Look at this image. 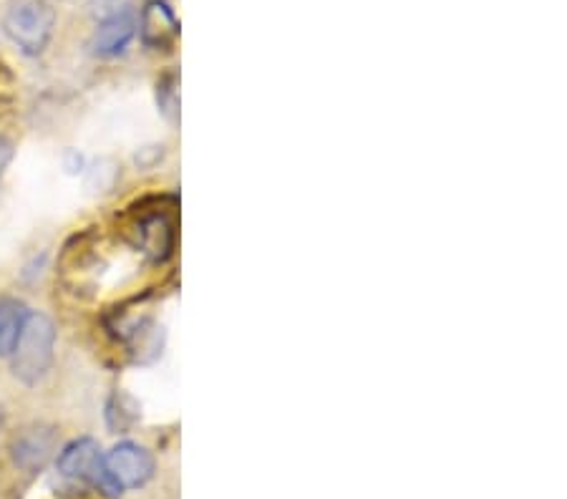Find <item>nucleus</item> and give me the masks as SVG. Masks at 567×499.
<instances>
[{
    "label": "nucleus",
    "instance_id": "nucleus-1",
    "mask_svg": "<svg viewBox=\"0 0 567 499\" xmlns=\"http://www.w3.org/2000/svg\"><path fill=\"white\" fill-rule=\"evenodd\" d=\"M53 346H56V329H53L51 318L43 313H25L11 351L16 378H21L23 384H39L51 371Z\"/></svg>",
    "mask_w": 567,
    "mask_h": 499
},
{
    "label": "nucleus",
    "instance_id": "nucleus-10",
    "mask_svg": "<svg viewBox=\"0 0 567 499\" xmlns=\"http://www.w3.org/2000/svg\"><path fill=\"white\" fill-rule=\"evenodd\" d=\"M157 102H159L162 112L167 114L172 122H175L179 114V96H177V76L175 74L164 76L157 84Z\"/></svg>",
    "mask_w": 567,
    "mask_h": 499
},
{
    "label": "nucleus",
    "instance_id": "nucleus-7",
    "mask_svg": "<svg viewBox=\"0 0 567 499\" xmlns=\"http://www.w3.org/2000/svg\"><path fill=\"white\" fill-rule=\"evenodd\" d=\"M140 245L144 252H150L154 260H164L175 245V230L164 215H152L140 225Z\"/></svg>",
    "mask_w": 567,
    "mask_h": 499
},
{
    "label": "nucleus",
    "instance_id": "nucleus-4",
    "mask_svg": "<svg viewBox=\"0 0 567 499\" xmlns=\"http://www.w3.org/2000/svg\"><path fill=\"white\" fill-rule=\"evenodd\" d=\"M59 471L69 479H79V482H89L102 489L109 497H116V489L112 487L106 477L104 454L99 449L94 439H79L71 441L59 457Z\"/></svg>",
    "mask_w": 567,
    "mask_h": 499
},
{
    "label": "nucleus",
    "instance_id": "nucleus-9",
    "mask_svg": "<svg viewBox=\"0 0 567 499\" xmlns=\"http://www.w3.org/2000/svg\"><path fill=\"white\" fill-rule=\"evenodd\" d=\"M49 451H51V437L39 429L23 434V437L16 441V461L25 469L41 467L45 457H49Z\"/></svg>",
    "mask_w": 567,
    "mask_h": 499
},
{
    "label": "nucleus",
    "instance_id": "nucleus-8",
    "mask_svg": "<svg viewBox=\"0 0 567 499\" xmlns=\"http://www.w3.org/2000/svg\"><path fill=\"white\" fill-rule=\"evenodd\" d=\"M25 308L11 301V298H0V356H11L13 343L18 339V331H21Z\"/></svg>",
    "mask_w": 567,
    "mask_h": 499
},
{
    "label": "nucleus",
    "instance_id": "nucleus-6",
    "mask_svg": "<svg viewBox=\"0 0 567 499\" xmlns=\"http://www.w3.org/2000/svg\"><path fill=\"white\" fill-rule=\"evenodd\" d=\"M140 33L144 45L154 51H167L179 39V21L164 0H150L142 8Z\"/></svg>",
    "mask_w": 567,
    "mask_h": 499
},
{
    "label": "nucleus",
    "instance_id": "nucleus-5",
    "mask_svg": "<svg viewBox=\"0 0 567 499\" xmlns=\"http://www.w3.org/2000/svg\"><path fill=\"white\" fill-rule=\"evenodd\" d=\"M136 33V15L130 6H118L114 11H109L102 23L96 25L94 39H91V51L102 59L118 56L126 51V45L132 43Z\"/></svg>",
    "mask_w": 567,
    "mask_h": 499
},
{
    "label": "nucleus",
    "instance_id": "nucleus-11",
    "mask_svg": "<svg viewBox=\"0 0 567 499\" xmlns=\"http://www.w3.org/2000/svg\"><path fill=\"white\" fill-rule=\"evenodd\" d=\"M11 157H13V147L3 139V136H0V175H3L6 167L11 165Z\"/></svg>",
    "mask_w": 567,
    "mask_h": 499
},
{
    "label": "nucleus",
    "instance_id": "nucleus-2",
    "mask_svg": "<svg viewBox=\"0 0 567 499\" xmlns=\"http://www.w3.org/2000/svg\"><path fill=\"white\" fill-rule=\"evenodd\" d=\"M53 25H56V11L45 0H11L3 18L8 39L25 56H39L45 51L53 35Z\"/></svg>",
    "mask_w": 567,
    "mask_h": 499
},
{
    "label": "nucleus",
    "instance_id": "nucleus-3",
    "mask_svg": "<svg viewBox=\"0 0 567 499\" xmlns=\"http://www.w3.org/2000/svg\"><path fill=\"white\" fill-rule=\"evenodd\" d=\"M104 467L116 495H122L124 489L144 487L154 475L152 454L134 441L116 444L112 451L104 454Z\"/></svg>",
    "mask_w": 567,
    "mask_h": 499
}]
</instances>
